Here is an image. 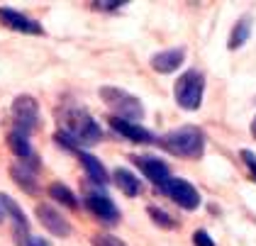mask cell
Here are the masks:
<instances>
[{
  "label": "cell",
  "instance_id": "cell-24",
  "mask_svg": "<svg viewBox=\"0 0 256 246\" xmlns=\"http://www.w3.org/2000/svg\"><path fill=\"white\" fill-rule=\"evenodd\" d=\"M242 156H244V161H246V166L252 168V173H254V178H256V156L252 152H242Z\"/></svg>",
  "mask_w": 256,
  "mask_h": 246
},
{
  "label": "cell",
  "instance_id": "cell-23",
  "mask_svg": "<svg viewBox=\"0 0 256 246\" xmlns=\"http://www.w3.org/2000/svg\"><path fill=\"white\" fill-rule=\"evenodd\" d=\"M193 242H196V246H215V242L210 239V234L202 232V229H198L196 234H193Z\"/></svg>",
  "mask_w": 256,
  "mask_h": 246
},
{
  "label": "cell",
  "instance_id": "cell-26",
  "mask_svg": "<svg viewBox=\"0 0 256 246\" xmlns=\"http://www.w3.org/2000/svg\"><path fill=\"white\" fill-rule=\"evenodd\" d=\"M254 134H256V120H254Z\"/></svg>",
  "mask_w": 256,
  "mask_h": 246
},
{
  "label": "cell",
  "instance_id": "cell-16",
  "mask_svg": "<svg viewBox=\"0 0 256 246\" xmlns=\"http://www.w3.org/2000/svg\"><path fill=\"white\" fill-rule=\"evenodd\" d=\"M49 195H52L54 200L64 202L66 208H78V202H76V195L66 188L64 183H54V186H49Z\"/></svg>",
  "mask_w": 256,
  "mask_h": 246
},
{
  "label": "cell",
  "instance_id": "cell-12",
  "mask_svg": "<svg viewBox=\"0 0 256 246\" xmlns=\"http://www.w3.org/2000/svg\"><path fill=\"white\" fill-rule=\"evenodd\" d=\"M183 58H186L183 49H166V52H158L156 56H152V68L158 74H171L183 64Z\"/></svg>",
  "mask_w": 256,
  "mask_h": 246
},
{
  "label": "cell",
  "instance_id": "cell-17",
  "mask_svg": "<svg viewBox=\"0 0 256 246\" xmlns=\"http://www.w3.org/2000/svg\"><path fill=\"white\" fill-rule=\"evenodd\" d=\"M249 32H252V22L249 20H239L234 32H232V37H230V49H239L249 39Z\"/></svg>",
  "mask_w": 256,
  "mask_h": 246
},
{
  "label": "cell",
  "instance_id": "cell-7",
  "mask_svg": "<svg viewBox=\"0 0 256 246\" xmlns=\"http://www.w3.org/2000/svg\"><path fill=\"white\" fill-rule=\"evenodd\" d=\"M86 208L90 210L98 220H102V222L115 224V222L120 220V210L115 208V202H112L110 198L100 195V192H93V195H88V198H86Z\"/></svg>",
  "mask_w": 256,
  "mask_h": 246
},
{
  "label": "cell",
  "instance_id": "cell-13",
  "mask_svg": "<svg viewBox=\"0 0 256 246\" xmlns=\"http://www.w3.org/2000/svg\"><path fill=\"white\" fill-rule=\"evenodd\" d=\"M0 210H5L10 217H12V222H15V232H27V217H24V212L20 210V205L10 198V195H5V192H0Z\"/></svg>",
  "mask_w": 256,
  "mask_h": 246
},
{
  "label": "cell",
  "instance_id": "cell-4",
  "mask_svg": "<svg viewBox=\"0 0 256 246\" xmlns=\"http://www.w3.org/2000/svg\"><path fill=\"white\" fill-rule=\"evenodd\" d=\"M202 90H205V78L198 71H188L176 80V102L183 110H198L202 102Z\"/></svg>",
  "mask_w": 256,
  "mask_h": 246
},
{
  "label": "cell",
  "instance_id": "cell-10",
  "mask_svg": "<svg viewBox=\"0 0 256 246\" xmlns=\"http://www.w3.org/2000/svg\"><path fill=\"white\" fill-rule=\"evenodd\" d=\"M137 161V166L142 168V173L152 180V183H156V186H164L171 176H168V166L161 161V158H154V156H139L134 158Z\"/></svg>",
  "mask_w": 256,
  "mask_h": 246
},
{
  "label": "cell",
  "instance_id": "cell-18",
  "mask_svg": "<svg viewBox=\"0 0 256 246\" xmlns=\"http://www.w3.org/2000/svg\"><path fill=\"white\" fill-rule=\"evenodd\" d=\"M8 142H10V149L15 156H20V158H27L30 156V142H27V134L22 132H12L8 136Z\"/></svg>",
  "mask_w": 256,
  "mask_h": 246
},
{
  "label": "cell",
  "instance_id": "cell-6",
  "mask_svg": "<svg viewBox=\"0 0 256 246\" xmlns=\"http://www.w3.org/2000/svg\"><path fill=\"white\" fill-rule=\"evenodd\" d=\"M161 188L183 210H196L198 205H200V192L193 188V183H188V180H183V178H168Z\"/></svg>",
  "mask_w": 256,
  "mask_h": 246
},
{
  "label": "cell",
  "instance_id": "cell-22",
  "mask_svg": "<svg viewBox=\"0 0 256 246\" xmlns=\"http://www.w3.org/2000/svg\"><path fill=\"white\" fill-rule=\"evenodd\" d=\"M149 214L156 220V224H161V227H174V220H171L166 212H161V210H156V208H149Z\"/></svg>",
  "mask_w": 256,
  "mask_h": 246
},
{
  "label": "cell",
  "instance_id": "cell-2",
  "mask_svg": "<svg viewBox=\"0 0 256 246\" xmlns=\"http://www.w3.org/2000/svg\"><path fill=\"white\" fill-rule=\"evenodd\" d=\"M100 98L110 105L112 110V117H120V120H127V122H139L144 117V108L134 95L124 93L120 88H112V86H105L100 88Z\"/></svg>",
  "mask_w": 256,
  "mask_h": 246
},
{
  "label": "cell",
  "instance_id": "cell-14",
  "mask_svg": "<svg viewBox=\"0 0 256 246\" xmlns=\"http://www.w3.org/2000/svg\"><path fill=\"white\" fill-rule=\"evenodd\" d=\"M112 178H115L118 188L122 190L124 195H130V198L139 195V190H142V183L137 180V176H134V173H130L127 168H118L115 173H112Z\"/></svg>",
  "mask_w": 256,
  "mask_h": 246
},
{
  "label": "cell",
  "instance_id": "cell-1",
  "mask_svg": "<svg viewBox=\"0 0 256 246\" xmlns=\"http://www.w3.org/2000/svg\"><path fill=\"white\" fill-rule=\"evenodd\" d=\"M164 146L183 158H198L202 156V149H205V136L198 127H180L164 136Z\"/></svg>",
  "mask_w": 256,
  "mask_h": 246
},
{
  "label": "cell",
  "instance_id": "cell-8",
  "mask_svg": "<svg viewBox=\"0 0 256 246\" xmlns=\"http://www.w3.org/2000/svg\"><path fill=\"white\" fill-rule=\"evenodd\" d=\"M0 22H2L5 27L15 30V32H24V34H42L40 22L24 18L22 12H18V10H10V8H0Z\"/></svg>",
  "mask_w": 256,
  "mask_h": 246
},
{
  "label": "cell",
  "instance_id": "cell-3",
  "mask_svg": "<svg viewBox=\"0 0 256 246\" xmlns=\"http://www.w3.org/2000/svg\"><path fill=\"white\" fill-rule=\"evenodd\" d=\"M64 132L68 134L76 144H96L100 139V127L96 124V120L83 110H68L64 114Z\"/></svg>",
  "mask_w": 256,
  "mask_h": 246
},
{
  "label": "cell",
  "instance_id": "cell-15",
  "mask_svg": "<svg viewBox=\"0 0 256 246\" xmlns=\"http://www.w3.org/2000/svg\"><path fill=\"white\" fill-rule=\"evenodd\" d=\"M80 164H83V168L88 170V178H90L96 186H105V183H108V170L102 168V164H100L96 156L80 154Z\"/></svg>",
  "mask_w": 256,
  "mask_h": 246
},
{
  "label": "cell",
  "instance_id": "cell-25",
  "mask_svg": "<svg viewBox=\"0 0 256 246\" xmlns=\"http://www.w3.org/2000/svg\"><path fill=\"white\" fill-rule=\"evenodd\" d=\"M124 2H120V0H115V2H93V8L96 10H112V8H122Z\"/></svg>",
  "mask_w": 256,
  "mask_h": 246
},
{
  "label": "cell",
  "instance_id": "cell-20",
  "mask_svg": "<svg viewBox=\"0 0 256 246\" xmlns=\"http://www.w3.org/2000/svg\"><path fill=\"white\" fill-rule=\"evenodd\" d=\"M15 239H18V246H52L49 242H44L40 236H32L27 232H15Z\"/></svg>",
  "mask_w": 256,
  "mask_h": 246
},
{
  "label": "cell",
  "instance_id": "cell-19",
  "mask_svg": "<svg viewBox=\"0 0 256 246\" xmlns=\"http://www.w3.org/2000/svg\"><path fill=\"white\" fill-rule=\"evenodd\" d=\"M12 178L18 180V186H20L22 190H27V192H37L34 178H32L27 170H22V166H15V168H12Z\"/></svg>",
  "mask_w": 256,
  "mask_h": 246
},
{
  "label": "cell",
  "instance_id": "cell-9",
  "mask_svg": "<svg viewBox=\"0 0 256 246\" xmlns=\"http://www.w3.org/2000/svg\"><path fill=\"white\" fill-rule=\"evenodd\" d=\"M37 217H40V222L44 224V229H49L54 236H68V234H71V224H68L54 208L40 205V208H37Z\"/></svg>",
  "mask_w": 256,
  "mask_h": 246
},
{
  "label": "cell",
  "instance_id": "cell-11",
  "mask_svg": "<svg viewBox=\"0 0 256 246\" xmlns=\"http://www.w3.org/2000/svg\"><path fill=\"white\" fill-rule=\"evenodd\" d=\"M108 122L112 124V130H115L118 134L127 136V139H132V142H152V132L144 130V127L137 124V122H127V120H120V117H112V114H110Z\"/></svg>",
  "mask_w": 256,
  "mask_h": 246
},
{
  "label": "cell",
  "instance_id": "cell-5",
  "mask_svg": "<svg viewBox=\"0 0 256 246\" xmlns=\"http://www.w3.org/2000/svg\"><path fill=\"white\" fill-rule=\"evenodd\" d=\"M12 120L20 127L22 134H30L37 127V120H40V105H37V100L32 95H18L15 102H12Z\"/></svg>",
  "mask_w": 256,
  "mask_h": 246
},
{
  "label": "cell",
  "instance_id": "cell-21",
  "mask_svg": "<svg viewBox=\"0 0 256 246\" xmlns=\"http://www.w3.org/2000/svg\"><path fill=\"white\" fill-rule=\"evenodd\" d=\"M93 246H124V242L118 236H110V234H98V236H93Z\"/></svg>",
  "mask_w": 256,
  "mask_h": 246
}]
</instances>
